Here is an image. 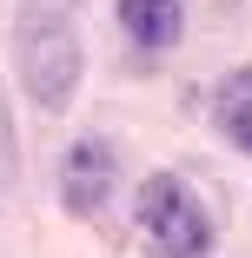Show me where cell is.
I'll use <instances>...</instances> for the list:
<instances>
[{"mask_svg":"<svg viewBox=\"0 0 252 258\" xmlns=\"http://www.w3.org/2000/svg\"><path fill=\"white\" fill-rule=\"evenodd\" d=\"M20 73H27L33 99H46V106L73 93V80H80V40H73V27L60 14L33 7L20 20Z\"/></svg>","mask_w":252,"mask_h":258,"instance_id":"cell-2","label":"cell"},{"mask_svg":"<svg viewBox=\"0 0 252 258\" xmlns=\"http://www.w3.org/2000/svg\"><path fill=\"white\" fill-rule=\"evenodd\" d=\"M120 27L139 46H173L179 40V0H120Z\"/></svg>","mask_w":252,"mask_h":258,"instance_id":"cell-5","label":"cell"},{"mask_svg":"<svg viewBox=\"0 0 252 258\" xmlns=\"http://www.w3.org/2000/svg\"><path fill=\"white\" fill-rule=\"evenodd\" d=\"M213 126H219L239 152H252V67H239V73L219 80V93H213Z\"/></svg>","mask_w":252,"mask_h":258,"instance_id":"cell-4","label":"cell"},{"mask_svg":"<svg viewBox=\"0 0 252 258\" xmlns=\"http://www.w3.org/2000/svg\"><path fill=\"white\" fill-rule=\"evenodd\" d=\"M113 179H120V166H113V152L99 139H80L60 159V199L73 205V212H99V205L113 199Z\"/></svg>","mask_w":252,"mask_h":258,"instance_id":"cell-3","label":"cell"},{"mask_svg":"<svg viewBox=\"0 0 252 258\" xmlns=\"http://www.w3.org/2000/svg\"><path fill=\"white\" fill-rule=\"evenodd\" d=\"M133 225H139V245L146 258H206L213 251V219L179 179L153 172L139 185V205H133Z\"/></svg>","mask_w":252,"mask_h":258,"instance_id":"cell-1","label":"cell"}]
</instances>
